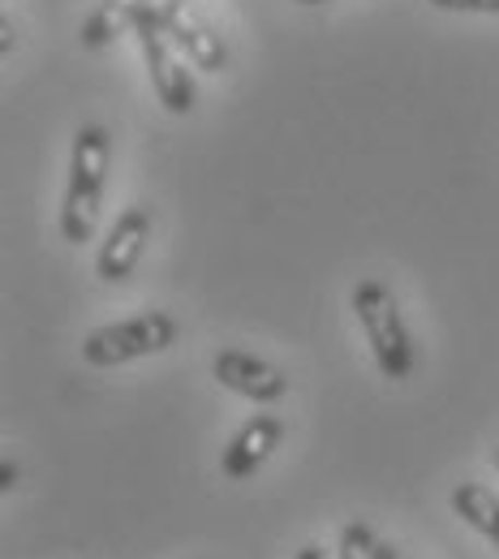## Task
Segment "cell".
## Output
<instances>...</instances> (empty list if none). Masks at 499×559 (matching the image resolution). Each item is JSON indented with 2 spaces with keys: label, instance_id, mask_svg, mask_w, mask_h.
<instances>
[{
  "label": "cell",
  "instance_id": "obj_11",
  "mask_svg": "<svg viewBox=\"0 0 499 559\" xmlns=\"http://www.w3.org/2000/svg\"><path fill=\"white\" fill-rule=\"evenodd\" d=\"M370 538H375V530L366 521H349L341 530V556L336 559H370Z\"/></svg>",
  "mask_w": 499,
  "mask_h": 559
},
{
  "label": "cell",
  "instance_id": "obj_4",
  "mask_svg": "<svg viewBox=\"0 0 499 559\" xmlns=\"http://www.w3.org/2000/svg\"><path fill=\"white\" fill-rule=\"evenodd\" d=\"M134 35H139V44H143V61H146V70H151V86H155L159 104H164L173 117H190L199 91H194V78L186 70V61L177 57V39H173V35L164 31V22H155L151 13H143V17L134 22Z\"/></svg>",
  "mask_w": 499,
  "mask_h": 559
},
{
  "label": "cell",
  "instance_id": "obj_2",
  "mask_svg": "<svg viewBox=\"0 0 499 559\" xmlns=\"http://www.w3.org/2000/svg\"><path fill=\"white\" fill-rule=\"evenodd\" d=\"M354 314L361 323V336L375 353V366L383 370V379H409L414 374V345H409V328L401 319L396 297L388 293V284L379 280H361L354 288Z\"/></svg>",
  "mask_w": 499,
  "mask_h": 559
},
{
  "label": "cell",
  "instance_id": "obj_1",
  "mask_svg": "<svg viewBox=\"0 0 499 559\" xmlns=\"http://www.w3.org/2000/svg\"><path fill=\"white\" fill-rule=\"evenodd\" d=\"M108 164H112V134L104 126H82L73 134L70 186H66V207H61V237L73 241V246L91 241L95 228H99Z\"/></svg>",
  "mask_w": 499,
  "mask_h": 559
},
{
  "label": "cell",
  "instance_id": "obj_10",
  "mask_svg": "<svg viewBox=\"0 0 499 559\" xmlns=\"http://www.w3.org/2000/svg\"><path fill=\"white\" fill-rule=\"evenodd\" d=\"M452 512L470 525V530H478L491 547L499 551V499L496 490H487L483 483H461V487L452 490Z\"/></svg>",
  "mask_w": 499,
  "mask_h": 559
},
{
  "label": "cell",
  "instance_id": "obj_13",
  "mask_svg": "<svg viewBox=\"0 0 499 559\" xmlns=\"http://www.w3.org/2000/svg\"><path fill=\"white\" fill-rule=\"evenodd\" d=\"M370 559H409V556H405L396 543H388V538L375 534V538H370Z\"/></svg>",
  "mask_w": 499,
  "mask_h": 559
},
{
  "label": "cell",
  "instance_id": "obj_17",
  "mask_svg": "<svg viewBox=\"0 0 499 559\" xmlns=\"http://www.w3.org/2000/svg\"><path fill=\"white\" fill-rule=\"evenodd\" d=\"M0 31H4V48H0V52L9 57V48H13V26H9V17H0Z\"/></svg>",
  "mask_w": 499,
  "mask_h": 559
},
{
  "label": "cell",
  "instance_id": "obj_8",
  "mask_svg": "<svg viewBox=\"0 0 499 559\" xmlns=\"http://www.w3.org/2000/svg\"><path fill=\"white\" fill-rule=\"evenodd\" d=\"M164 31L177 39V48H186V57H190L203 73H219L224 66H228V48H224L219 31H212L199 13L177 9V13L164 17Z\"/></svg>",
  "mask_w": 499,
  "mask_h": 559
},
{
  "label": "cell",
  "instance_id": "obj_3",
  "mask_svg": "<svg viewBox=\"0 0 499 559\" xmlns=\"http://www.w3.org/2000/svg\"><path fill=\"white\" fill-rule=\"evenodd\" d=\"M177 345V319L164 314V310H146L139 319H126V323H108L99 332H91L82 341V361L86 366H126V361H139L151 353H164Z\"/></svg>",
  "mask_w": 499,
  "mask_h": 559
},
{
  "label": "cell",
  "instance_id": "obj_9",
  "mask_svg": "<svg viewBox=\"0 0 499 559\" xmlns=\"http://www.w3.org/2000/svg\"><path fill=\"white\" fill-rule=\"evenodd\" d=\"M151 9V0H99L95 13L82 22V48H108L117 44V35H126L139 13Z\"/></svg>",
  "mask_w": 499,
  "mask_h": 559
},
{
  "label": "cell",
  "instance_id": "obj_7",
  "mask_svg": "<svg viewBox=\"0 0 499 559\" xmlns=\"http://www.w3.org/2000/svg\"><path fill=\"white\" fill-rule=\"evenodd\" d=\"M281 439H285V421L272 418V414H254V418L228 439V448H224V461H219L224 478L241 483V478H250L254 469H263L268 456L281 448Z\"/></svg>",
  "mask_w": 499,
  "mask_h": 559
},
{
  "label": "cell",
  "instance_id": "obj_12",
  "mask_svg": "<svg viewBox=\"0 0 499 559\" xmlns=\"http://www.w3.org/2000/svg\"><path fill=\"white\" fill-rule=\"evenodd\" d=\"M430 4L448 13H499V0H430Z\"/></svg>",
  "mask_w": 499,
  "mask_h": 559
},
{
  "label": "cell",
  "instance_id": "obj_14",
  "mask_svg": "<svg viewBox=\"0 0 499 559\" xmlns=\"http://www.w3.org/2000/svg\"><path fill=\"white\" fill-rule=\"evenodd\" d=\"M177 9H186V0H151V9H146V13H151L155 22H164V17H168V13H177ZM139 17H143V13H139Z\"/></svg>",
  "mask_w": 499,
  "mask_h": 559
},
{
  "label": "cell",
  "instance_id": "obj_19",
  "mask_svg": "<svg viewBox=\"0 0 499 559\" xmlns=\"http://www.w3.org/2000/svg\"><path fill=\"white\" fill-rule=\"evenodd\" d=\"M496 469H499V448H496Z\"/></svg>",
  "mask_w": 499,
  "mask_h": 559
},
{
  "label": "cell",
  "instance_id": "obj_6",
  "mask_svg": "<svg viewBox=\"0 0 499 559\" xmlns=\"http://www.w3.org/2000/svg\"><path fill=\"white\" fill-rule=\"evenodd\" d=\"M146 241H151V207H130L117 215V224L108 228V241L99 246V259H95V267H99V276L108 280V284H121V280L134 276V267H139V259H143Z\"/></svg>",
  "mask_w": 499,
  "mask_h": 559
},
{
  "label": "cell",
  "instance_id": "obj_5",
  "mask_svg": "<svg viewBox=\"0 0 499 559\" xmlns=\"http://www.w3.org/2000/svg\"><path fill=\"white\" fill-rule=\"evenodd\" d=\"M212 374L228 392H237V396H246L254 405H272L288 392L285 370L246 349H219L212 361Z\"/></svg>",
  "mask_w": 499,
  "mask_h": 559
},
{
  "label": "cell",
  "instance_id": "obj_18",
  "mask_svg": "<svg viewBox=\"0 0 499 559\" xmlns=\"http://www.w3.org/2000/svg\"><path fill=\"white\" fill-rule=\"evenodd\" d=\"M297 4H328V0H297Z\"/></svg>",
  "mask_w": 499,
  "mask_h": 559
},
{
  "label": "cell",
  "instance_id": "obj_15",
  "mask_svg": "<svg viewBox=\"0 0 499 559\" xmlns=\"http://www.w3.org/2000/svg\"><path fill=\"white\" fill-rule=\"evenodd\" d=\"M0 487H4V490H9V487H17V465H13L9 456L0 461Z\"/></svg>",
  "mask_w": 499,
  "mask_h": 559
},
{
  "label": "cell",
  "instance_id": "obj_16",
  "mask_svg": "<svg viewBox=\"0 0 499 559\" xmlns=\"http://www.w3.org/2000/svg\"><path fill=\"white\" fill-rule=\"evenodd\" d=\"M297 559H332V556H328L323 547H314V543H306V547L297 551Z\"/></svg>",
  "mask_w": 499,
  "mask_h": 559
}]
</instances>
